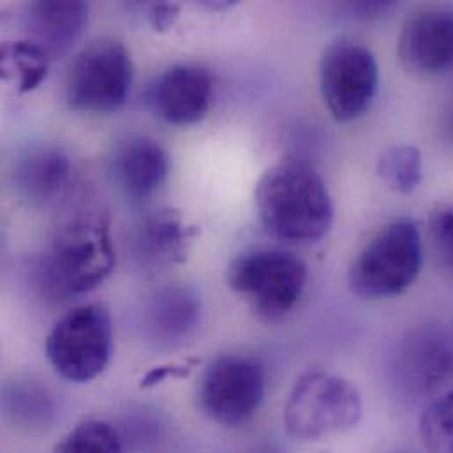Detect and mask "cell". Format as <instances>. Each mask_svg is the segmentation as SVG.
I'll list each match as a JSON object with an SVG mask.
<instances>
[{"label":"cell","mask_w":453,"mask_h":453,"mask_svg":"<svg viewBox=\"0 0 453 453\" xmlns=\"http://www.w3.org/2000/svg\"><path fill=\"white\" fill-rule=\"evenodd\" d=\"M254 200L266 233L284 243H318L334 225V202L323 177L298 159H284L265 170Z\"/></svg>","instance_id":"6da1fadb"},{"label":"cell","mask_w":453,"mask_h":453,"mask_svg":"<svg viewBox=\"0 0 453 453\" xmlns=\"http://www.w3.org/2000/svg\"><path fill=\"white\" fill-rule=\"evenodd\" d=\"M364 415L360 390L328 371H307L284 404V429L302 443L326 441L353 431Z\"/></svg>","instance_id":"7a4b0ae2"},{"label":"cell","mask_w":453,"mask_h":453,"mask_svg":"<svg viewBox=\"0 0 453 453\" xmlns=\"http://www.w3.org/2000/svg\"><path fill=\"white\" fill-rule=\"evenodd\" d=\"M422 265L420 227L411 219H395L381 227L358 252L349 268V286L367 300L397 296L415 284Z\"/></svg>","instance_id":"3957f363"},{"label":"cell","mask_w":453,"mask_h":453,"mask_svg":"<svg viewBox=\"0 0 453 453\" xmlns=\"http://www.w3.org/2000/svg\"><path fill=\"white\" fill-rule=\"evenodd\" d=\"M115 263L108 221L88 214L57 227L44 259V272L60 295H81L103 284Z\"/></svg>","instance_id":"277c9868"},{"label":"cell","mask_w":453,"mask_h":453,"mask_svg":"<svg viewBox=\"0 0 453 453\" xmlns=\"http://www.w3.org/2000/svg\"><path fill=\"white\" fill-rule=\"evenodd\" d=\"M309 280L307 265L293 252L256 249L227 266L229 288L266 321L282 319L300 302Z\"/></svg>","instance_id":"5b68a950"},{"label":"cell","mask_w":453,"mask_h":453,"mask_svg":"<svg viewBox=\"0 0 453 453\" xmlns=\"http://www.w3.org/2000/svg\"><path fill=\"white\" fill-rule=\"evenodd\" d=\"M133 80L129 50L120 41L97 39L71 64L65 78V103L78 113H115L126 104Z\"/></svg>","instance_id":"8992f818"},{"label":"cell","mask_w":453,"mask_h":453,"mask_svg":"<svg viewBox=\"0 0 453 453\" xmlns=\"http://www.w3.org/2000/svg\"><path fill=\"white\" fill-rule=\"evenodd\" d=\"M113 353L110 311L101 303L74 307L46 337L51 367L71 383H88L108 367Z\"/></svg>","instance_id":"52a82bcc"},{"label":"cell","mask_w":453,"mask_h":453,"mask_svg":"<svg viewBox=\"0 0 453 453\" xmlns=\"http://www.w3.org/2000/svg\"><path fill=\"white\" fill-rule=\"evenodd\" d=\"M319 88L334 120L348 124L362 119L380 88V65L374 53L351 39L332 42L319 62Z\"/></svg>","instance_id":"ba28073f"},{"label":"cell","mask_w":453,"mask_h":453,"mask_svg":"<svg viewBox=\"0 0 453 453\" xmlns=\"http://www.w3.org/2000/svg\"><path fill=\"white\" fill-rule=\"evenodd\" d=\"M265 371L254 358L223 355L209 364L198 387L202 411L219 426L240 427L261 408Z\"/></svg>","instance_id":"9c48e42d"},{"label":"cell","mask_w":453,"mask_h":453,"mask_svg":"<svg viewBox=\"0 0 453 453\" xmlns=\"http://www.w3.org/2000/svg\"><path fill=\"white\" fill-rule=\"evenodd\" d=\"M212 99V74L198 64H175L145 88L147 108L170 126L198 124L207 117Z\"/></svg>","instance_id":"30bf717a"},{"label":"cell","mask_w":453,"mask_h":453,"mask_svg":"<svg viewBox=\"0 0 453 453\" xmlns=\"http://www.w3.org/2000/svg\"><path fill=\"white\" fill-rule=\"evenodd\" d=\"M397 57L415 74H443L453 69V7L431 5L413 12L403 25Z\"/></svg>","instance_id":"8fae6325"},{"label":"cell","mask_w":453,"mask_h":453,"mask_svg":"<svg viewBox=\"0 0 453 453\" xmlns=\"http://www.w3.org/2000/svg\"><path fill=\"white\" fill-rule=\"evenodd\" d=\"M110 175L119 191L131 202L152 198L168 180L170 156L150 136H127L110 157Z\"/></svg>","instance_id":"7c38bea8"},{"label":"cell","mask_w":453,"mask_h":453,"mask_svg":"<svg viewBox=\"0 0 453 453\" xmlns=\"http://www.w3.org/2000/svg\"><path fill=\"white\" fill-rule=\"evenodd\" d=\"M87 23L85 2H32L21 16L25 39L42 50L51 62L71 53L81 41Z\"/></svg>","instance_id":"4fadbf2b"},{"label":"cell","mask_w":453,"mask_h":453,"mask_svg":"<svg viewBox=\"0 0 453 453\" xmlns=\"http://www.w3.org/2000/svg\"><path fill=\"white\" fill-rule=\"evenodd\" d=\"M71 159L57 145L39 143L25 149L14 161L12 186L30 207H48L67 188Z\"/></svg>","instance_id":"5bb4252c"},{"label":"cell","mask_w":453,"mask_h":453,"mask_svg":"<svg viewBox=\"0 0 453 453\" xmlns=\"http://www.w3.org/2000/svg\"><path fill=\"white\" fill-rule=\"evenodd\" d=\"M196 227L189 226L175 209H161L149 214L134 233L133 249L140 265L157 272L186 261Z\"/></svg>","instance_id":"9a60e30c"},{"label":"cell","mask_w":453,"mask_h":453,"mask_svg":"<svg viewBox=\"0 0 453 453\" xmlns=\"http://www.w3.org/2000/svg\"><path fill=\"white\" fill-rule=\"evenodd\" d=\"M401 372L415 392H436L453 378L452 339L436 330L413 335L404 346Z\"/></svg>","instance_id":"2e32d148"},{"label":"cell","mask_w":453,"mask_h":453,"mask_svg":"<svg viewBox=\"0 0 453 453\" xmlns=\"http://www.w3.org/2000/svg\"><path fill=\"white\" fill-rule=\"evenodd\" d=\"M198 296L186 288H170L156 295L147 311V326L161 342H175L189 335L200 318Z\"/></svg>","instance_id":"e0dca14e"},{"label":"cell","mask_w":453,"mask_h":453,"mask_svg":"<svg viewBox=\"0 0 453 453\" xmlns=\"http://www.w3.org/2000/svg\"><path fill=\"white\" fill-rule=\"evenodd\" d=\"M50 58L27 39L2 44V74L25 94L35 90L48 76Z\"/></svg>","instance_id":"ac0fdd59"},{"label":"cell","mask_w":453,"mask_h":453,"mask_svg":"<svg viewBox=\"0 0 453 453\" xmlns=\"http://www.w3.org/2000/svg\"><path fill=\"white\" fill-rule=\"evenodd\" d=\"M378 177L388 189L399 195H411L424 179L422 152L415 145L388 147L378 159Z\"/></svg>","instance_id":"d6986e66"},{"label":"cell","mask_w":453,"mask_h":453,"mask_svg":"<svg viewBox=\"0 0 453 453\" xmlns=\"http://www.w3.org/2000/svg\"><path fill=\"white\" fill-rule=\"evenodd\" d=\"M418 433L427 452L453 453V388L424 410Z\"/></svg>","instance_id":"ffe728a7"},{"label":"cell","mask_w":453,"mask_h":453,"mask_svg":"<svg viewBox=\"0 0 453 453\" xmlns=\"http://www.w3.org/2000/svg\"><path fill=\"white\" fill-rule=\"evenodd\" d=\"M53 453H124L119 433L103 420L76 426Z\"/></svg>","instance_id":"44dd1931"},{"label":"cell","mask_w":453,"mask_h":453,"mask_svg":"<svg viewBox=\"0 0 453 453\" xmlns=\"http://www.w3.org/2000/svg\"><path fill=\"white\" fill-rule=\"evenodd\" d=\"M429 234L441 263L453 270V202L431 212Z\"/></svg>","instance_id":"7402d4cb"},{"label":"cell","mask_w":453,"mask_h":453,"mask_svg":"<svg viewBox=\"0 0 453 453\" xmlns=\"http://www.w3.org/2000/svg\"><path fill=\"white\" fill-rule=\"evenodd\" d=\"M180 14V5L179 4H170V2H159L152 4L149 9V21L156 32H166L170 30Z\"/></svg>","instance_id":"603a6c76"},{"label":"cell","mask_w":453,"mask_h":453,"mask_svg":"<svg viewBox=\"0 0 453 453\" xmlns=\"http://www.w3.org/2000/svg\"><path fill=\"white\" fill-rule=\"evenodd\" d=\"M189 372V367H179V365H168V367H156L152 369L143 380H142V387H154L157 383H161L163 380L170 378V376H186Z\"/></svg>","instance_id":"cb8c5ba5"},{"label":"cell","mask_w":453,"mask_h":453,"mask_svg":"<svg viewBox=\"0 0 453 453\" xmlns=\"http://www.w3.org/2000/svg\"><path fill=\"white\" fill-rule=\"evenodd\" d=\"M236 2H203V5L205 7H209V9H212V11H218V9H229V7H233Z\"/></svg>","instance_id":"d4e9b609"},{"label":"cell","mask_w":453,"mask_h":453,"mask_svg":"<svg viewBox=\"0 0 453 453\" xmlns=\"http://www.w3.org/2000/svg\"><path fill=\"white\" fill-rule=\"evenodd\" d=\"M452 133H453V113H452Z\"/></svg>","instance_id":"484cf974"}]
</instances>
